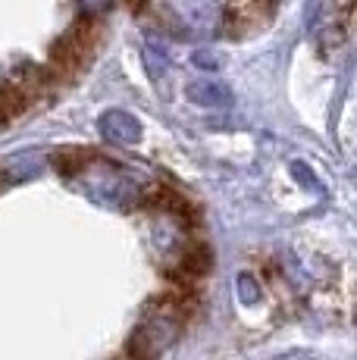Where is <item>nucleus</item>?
<instances>
[{"instance_id": "f257e3e1", "label": "nucleus", "mask_w": 357, "mask_h": 360, "mask_svg": "<svg viewBox=\"0 0 357 360\" xmlns=\"http://www.w3.org/2000/svg\"><path fill=\"white\" fill-rule=\"evenodd\" d=\"M178 335V316L173 310H163V314H150L141 323V329L132 338V357L135 360H154L160 351H167V345Z\"/></svg>"}, {"instance_id": "f03ea898", "label": "nucleus", "mask_w": 357, "mask_h": 360, "mask_svg": "<svg viewBox=\"0 0 357 360\" xmlns=\"http://www.w3.org/2000/svg\"><path fill=\"white\" fill-rule=\"evenodd\" d=\"M354 13H357V0H320L313 34H317V41L326 51H332V47H339L345 41Z\"/></svg>"}, {"instance_id": "7ed1b4c3", "label": "nucleus", "mask_w": 357, "mask_h": 360, "mask_svg": "<svg viewBox=\"0 0 357 360\" xmlns=\"http://www.w3.org/2000/svg\"><path fill=\"white\" fill-rule=\"evenodd\" d=\"M94 41H98V22L94 19H82V22H75L70 32H66V38H60V44L53 47V69H75L79 63H85V57L91 53Z\"/></svg>"}, {"instance_id": "20e7f679", "label": "nucleus", "mask_w": 357, "mask_h": 360, "mask_svg": "<svg viewBox=\"0 0 357 360\" xmlns=\"http://www.w3.org/2000/svg\"><path fill=\"white\" fill-rule=\"evenodd\" d=\"M169 4L197 32H216L219 25H226V13L219 10L216 0H169Z\"/></svg>"}, {"instance_id": "39448f33", "label": "nucleus", "mask_w": 357, "mask_h": 360, "mask_svg": "<svg viewBox=\"0 0 357 360\" xmlns=\"http://www.w3.org/2000/svg\"><path fill=\"white\" fill-rule=\"evenodd\" d=\"M100 135L116 144H138L141 141V126L132 113L126 110H110L100 116Z\"/></svg>"}, {"instance_id": "423d86ee", "label": "nucleus", "mask_w": 357, "mask_h": 360, "mask_svg": "<svg viewBox=\"0 0 357 360\" xmlns=\"http://www.w3.org/2000/svg\"><path fill=\"white\" fill-rule=\"evenodd\" d=\"M188 101H195L197 107H232V91L223 85V82H210V79H201V82H191L188 85Z\"/></svg>"}, {"instance_id": "0eeeda50", "label": "nucleus", "mask_w": 357, "mask_h": 360, "mask_svg": "<svg viewBox=\"0 0 357 360\" xmlns=\"http://www.w3.org/2000/svg\"><path fill=\"white\" fill-rule=\"evenodd\" d=\"M22 103H25V94L19 91L16 85L0 88V122H6L10 116H16L19 110H22Z\"/></svg>"}, {"instance_id": "6e6552de", "label": "nucleus", "mask_w": 357, "mask_h": 360, "mask_svg": "<svg viewBox=\"0 0 357 360\" xmlns=\"http://www.w3.org/2000/svg\"><path fill=\"white\" fill-rule=\"evenodd\" d=\"M144 63H148L150 79H157V82H160L163 69H167V51H157V44H154V41H148V44H144Z\"/></svg>"}, {"instance_id": "1a4fd4ad", "label": "nucleus", "mask_w": 357, "mask_h": 360, "mask_svg": "<svg viewBox=\"0 0 357 360\" xmlns=\"http://www.w3.org/2000/svg\"><path fill=\"white\" fill-rule=\"evenodd\" d=\"M191 60H195V66H201V69H219V60H216L210 51H197V53H191Z\"/></svg>"}, {"instance_id": "9d476101", "label": "nucleus", "mask_w": 357, "mask_h": 360, "mask_svg": "<svg viewBox=\"0 0 357 360\" xmlns=\"http://www.w3.org/2000/svg\"><path fill=\"white\" fill-rule=\"evenodd\" d=\"M75 4H79L82 10H88V13H104L113 0H75Z\"/></svg>"}, {"instance_id": "9b49d317", "label": "nucleus", "mask_w": 357, "mask_h": 360, "mask_svg": "<svg viewBox=\"0 0 357 360\" xmlns=\"http://www.w3.org/2000/svg\"><path fill=\"white\" fill-rule=\"evenodd\" d=\"M238 285H245V301H257V285L251 276H238Z\"/></svg>"}]
</instances>
